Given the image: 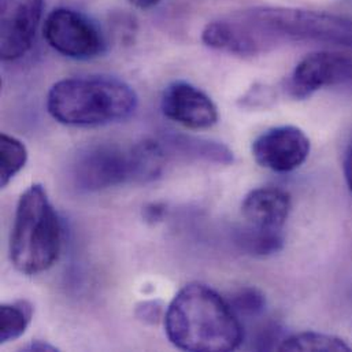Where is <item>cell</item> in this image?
Returning <instances> with one entry per match:
<instances>
[{"instance_id": "cell-14", "label": "cell", "mask_w": 352, "mask_h": 352, "mask_svg": "<svg viewBox=\"0 0 352 352\" xmlns=\"http://www.w3.org/2000/svg\"><path fill=\"white\" fill-rule=\"evenodd\" d=\"M133 179L153 181L161 176L166 160L165 147L158 142H143L132 148Z\"/></svg>"}, {"instance_id": "cell-19", "label": "cell", "mask_w": 352, "mask_h": 352, "mask_svg": "<svg viewBox=\"0 0 352 352\" xmlns=\"http://www.w3.org/2000/svg\"><path fill=\"white\" fill-rule=\"evenodd\" d=\"M135 314L138 320L147 325H155L162 318L165 320V306L161 300H146L136 306Z\"/></svg>"}, {"instance_id": "cell-10", "label": "cell", "mask_w": 352, "mask_h": 352, "mask_svg": "<svg viewBox=\"0 0 352 352\" xmlns=\"http://www.w3.org/2000/svg\"><path fill=\"white\" fill-rule=\"evenodd\" d=\"M161 107L169 120L188 129H208L218 121V110L211 98L185 81L166 87Z\"/></svg>"}, {"instance_id": "cell-1", "label": "cell", "mask_w": 352, "mask_h": 352, "mask_svg": "<svg viewBox=\"0 0 352 352\" xmlns=\"http://www.w3.org/2000/svg\"><path fill=\"white\" fill-rule=\"evenodd\" d=\"M215 41L228 54L254 56L285 41L352 48V18L289 7H254L219 18Z\"/></svg>"}, {"instance_id": "cell-21", "label": "cell", "mask_w": 352, "mask_h": 352, "mask_svg": "<svg viewBox=\"0 0 352 352\" xmlns=\"http://www.w3.org/2000/svg\"><path fill=\"white\" fill-rule=\"evenodd\" d=\"M344 176H346L347 185L352 192V142L344 155Z\"/></svg>"}, {"instance_id": "cell-12", "label": "cell", "mask_w": 352, "mask_h": 352, "mask_svg": "<svg viewBox=\"0 0 352 352\" xmlns=\"http://www.w3.org/2000/svg\"><path fill=\"white\" fill-rule=\"evenodd\" d=\"M166 146L181 157L206 161L217 165H230L233 153L223 144L190 136H172L166 140Z\"/></svg>"}, {"instance_id": "cell-16", "label": "cell", "mask_w": 352, "mask_h": 352, "mask_svg": "<svg viewBox=\"0 0 352 352\" xmlns=\"http://www.w3.org/2000/svg\"><path fill=\"white\" fill-rule=\"evenodd\" d=\"M280 351H322L349 352L351 347L340 338L318 333V332H303L294 335L281 342L278 346Z\"/></svg>"}, {"instance_id": "cell-7", "label": "cell", "mask_w": 352, "mask_h": 352, "mask_svg": "<svg viewBox=\"0 0 352 352\" xmlns=\"http://www.w3.org/2000/svg\"><path fill=\"white\" fill-rule=\"evenodd\" d=\"M310 154L306 133L291 125L270 128L252 143L256 164L277 173H289L300 168Z\"/></svg>"}, {"instance_id": "cell-5", "label": "cell", "mask_w": 352, "mask_h": 352, "mask_svg": "<svg viewBox=\"0 0 352 352\" xmlns=\"http://www.w3.org/2000/svg\"><path fill=\"white\" fill-rule=\"evenodd\" d=\"M43 34L50 47L72 59H92L106 48L99 28L84 14L70 8H56L48 14Z\"/></svg>"}, {"instance_id": "cell-3", "label": "cell", "mask_w": 352, "mask_h": 352, "mask_svg": "<svg viewBox=\"0 0 352 352\" xmlns=\"http://www.w3.org/2000/svg\"><path fill=\"white\" fill-rule=\"evenodd\" d=\"M138 95L125 81L110 76L60 80L47 95L50 116L69 126H102L129 118Z\"/></svg>"}, {"instance_id": "cell-17", "label": "cell", "mask_w": 352, "mask_h": 352, "mask_svg": "<svg viewBox=\"0 0 352 352\" xmlns=\"http://www.w3.org/2000/svg\"><path fill=\"white\" fill-rule=\"evenodd\" d=\"M0 143V185L4 188L25 168L28 162V148L19 139L6 133L1 135Z\"/></svg>"}, {"instance_id": "cell-18", "label": "cell", "mask_w": 352, "mask_h": 352, "mask_svg": "<svg viewBox=\"0 0 352 352\" xmlns=\"http://www.w3.org/2000/svg\"><path fill=\"white\" fill-rule=\"evenodd\" d=\"M229 305L234 313L252 317L265 311L266 298L256 288H244L232 296Z\"/></svg>"}, {"instance_id": "cell-15", "label": "cell", "mask_w": 352, "mask_h": 352, "mask_svg": "<svg viewBox=\"0 0 352 352\" xmlns=\"http://www.w3.org/2000/svg\"><path fill=\"white\" fill-rule=\"evenodd\" d=\"M0 343L19 339L33 318V306L28 300L3 303L0 309Z\"/></svg>"}, {"instance_id": "cell-8", "label": "cell", "mask_w": 352, "mask_h": 352, "mask_svg": "<svg viewBox=\"0 0 352 352\" xmlns=\"http://www.w3.org/2000/svg\"><path fill=\"white\" fill-rule=\"evenodd\" d=\"M352 81V58L336 52H313L303 58L292 72L287 89L295 99H307L317 91Z\"/></svg>"}, {"instance_id": "cell-13", "label": "cell", "mask_w": 352, "mask_h": 352, "mask_svg": "<svg viewBox=\"0 0 352 352\" xmlns=\"http://www.w3.org/2000/svg\"><path fill=\"white\" fill-rule=\"evenodd\" d=\"M236 244L245 254L269 256L283 250L284 234L281 230L261 229L247 225L236 232Z\"/></svg>"}, {"instance_id": "cell-9", "label": "cell", "mask_w": 352, "mask_h": 352, "mask_svg": "<svg viewBox=\"0 0 352 352\" xmlns=\"http://www.w3.org/2000/svg\"><path fill=\"white\" fill-rule=\"evenodd\" d=\"M0 54L4 60L23 56L32 47L44 0H0Z\"/></svg>"}, {"instance_id": "cell-22", "label": "cell", "mask_w": 352, "mask_h": 352, "mask_svg": "<svg viewBox=\"0 0 352 352\" xmlns=\"http://www.w3.org/2000/svg\"><path fill=\"white\" fill-rule=\"evenodd\" d=\"M22 350L29 352L58 351V349H56V347H54V346H51V344H48V343H44V342H40V340H37V342H32L30 344H28V346H26V347H23Z\"/></svg>"}, {"instance_id": "cell-4", "label": "cell", "mask_w": 352, "mask_h": 352, "mask_svg": "<svg viewBox=\"0 0 352 352\" xmlns=\"http://www.w3.org/2000/svg\"><path fill=\"white\" fill-rule=\"evenodd\" d=\"M62 229L43 185L29 186L19 197L10 237V259L28 276L48 270L58 259Z\"/></svg>"}, {"instance_id": "cell-23", "label": "cell", "mask_w": 352, "mask_h": 352, "mask_svg": "<svg viewBox=\"0 0 352 352\" xmlns=\"http://www.w3.org/2000/svg\"><path fill=\"white\" fill-rule=\"evenodd\" d=\"M129 1L139 8H151L157 4H160L162 0H129Z\"/></svg>"}, {"instance_id": "cell-2", "label": "cell", "mask_w": 352, "mask_h": 352, "mask_svg": "<svg viewBox=\"0 0 352 352\" xmlns=\"http://www.w3.org/2000/svg\"><path fill=\"white\" fill-rule=\"evenodd\" d=\"M164 321L170 343L182 351H233L244 339L229 302L200 283L186 284L178 291Z\"/></svg>"}, {"instance_id": "cell-6", "label": "cell", "mask_w": 352, "mask_h": 352, "mask_svg": "<svg viewBox=\"0 0 352 352\" xmlns=\"http://www.w3.org/2000/svg\"><path fill=\"white\" fill-rule=\"evenodd\" d=\"M73 178L82 190H102L133 179V157L116 144H96L82 150L73 165Z\"/></svg>"}, {"instance_id": "cell-20", "label": "cell", "mask_w": 352, "mask_h": 352, "mask_svg": "<svg viewBox=\"0 0 352 352\" xmlns=\"http://www.w3.org/2000/svg\"><path fill=\"white\" fill-rule=\"evenodd\" d=\"M165 214V206L160 204V203H151L148 206L144 207L143 210V217L147 222H151V223H155L158 221L162 219Z\"/></svg>"}, {"instance_id": "cell-11", "label": "cell", "mask_w": 352, "mask_h": 352, "mask_svg": "<svg viewBox=\"0 0 352 352\" xmlns=\"http://www.w3.org/2000/svg\"><path fill=\"white\" fill-rule=\"evenodd\" d=\"M241 212L250 226L281 230L291 212V197L278 188H258L244 197Z\"/></svg>"}]
</instances>
